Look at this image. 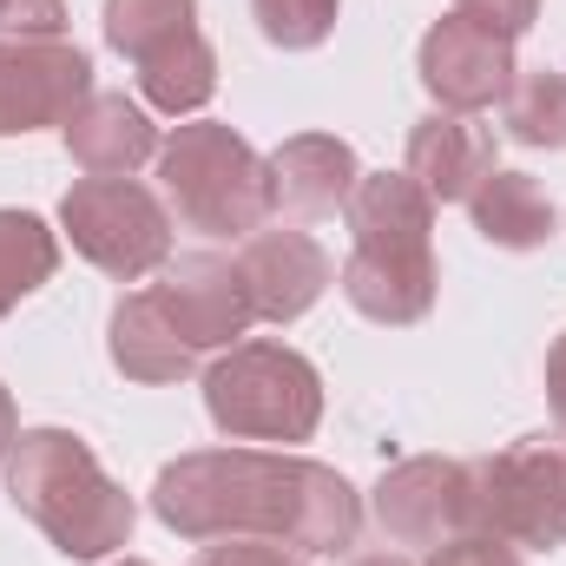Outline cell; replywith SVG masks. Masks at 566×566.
Returning a JSON list of instances; mask_svg holds the SVG:
<instances>
[{"mask_svg": "<svg viewBox=\"0 0 566 566\" xmlns=\"http://www.w3.org/2000/svg\"><path fill=\"white\" fill-rule=\"evenodd\" d=\"M468 218H474V231H481L494 251H541V244L560 231L554 198H547L527 171H501V165L474 185Z\"/></svg>", "mask_w": 566, "mask_h": 566, "instance_id": "18", "label": "cell"}, {"mask_svg": "<svg viewBox=\"0 0 566 566\" xmlns=\"http://www.w3.org/2000/svg\"><path fill=\"white\" fill-rule=\"evenodd\" d=\"M238 271L251 283L258 323H296L323 303V290L336 283L329 251L310 231H251L238 251Z\"/></svg>", "mask_w": 566, "mask_h": 566, "instance_id": "11", "label": "cell"}, {"mask_svg": "<svg viewBox=\"0 0 566 566\" xmlns=\"http://www.w3.org/2000/svg\"><path fill=\"white\" fill-rule=\"evenodd\" d=\"M191 566H303V554H290L277 541H218V547H205Z\"/></svg>", "mask_w": 566, "mask_h": 566, "instance_id": "27", "label": "cell"}, {"mask_svg": "<svg viewBox=\"0 0 566 566\" xmlns=\"http://www.w3.org/2000/svg\"><path fill=\"white\" fill-rule=\"evenodd\" d=\"M106 356L126 382H145V389H165V382H185L198 369V349L178 336V323L165 316L158 290H133L119 296L113 323H106Z\"/></svg>", "mask_w": 566, "mask_h": 566, "instance_id": "16", "label": "cell"}, {"mask_svg": "<svg viewBox=\"0 0 566 566\" xmlns=\"http://www.w3.org/2000/svg\"><path fill=\"white\" fill-rule=\"evenodd\" d=\"M205 416L231 441H310L323 422V376L303 349L251 336L205 369Z\"/></svg>", "mask_w": 566, "mask_h": 566, "instance_id": "4", "label": "cell"}, {"mask_svg": "<svg viewBox=\"0 0 566 566\" xmlns=\"http://www.w3.org/2000/svg\"><path fill=\"white\" fill-rule=\"evenodd\" d=\"M434 251H363L349 244L343 271H336V290L349 296L356 316L382 323V329H409L434 310Z\"/></svg>", "mask_w": 566, "mask_h": 566, "instance_id": "13", "label": "cell"}, {"mask_svg": "<svg viewBox=\"0 0 566 566\" xmlns=\"http://www.w3.org/2000/svg\"><path fill=\"white\" fill-rule=\"evenodd\" d=\"M501 126L514 145L566 151V66H541V73L514 80L501 99Z\"/></svg>", "mask_w": 566, "mask_h": 566, "instance_id": "22", "label": "cell"}, {"mask_svg": "<svg viewBox=\"0 0 566 566\" xmlns=\"http://www.w3.org/2000/svg\"><path fill=\"white\" fill-rule=\"evenodd\" d=\"M356 178H363V165H356L349 139H336V133H296L271 151V198L290 218H336L349 205Z\"/></svg>", "mask_w": 566, "mask_h": 566, "instance_id": "14", "label": "cell"}, {"mask_svg": "<svg viewBox=\"0 0 566 566\" xmlns=\"http://www.w3.org/2000/svg\"><path fill=\"white\" fill-rule=\"evenodd\" d=\"M474 527L507 541V547L560 554L566 547V441L560 434H521L501 454L474 461Z\"/></svg>", "mask_w": 566, "mask_h": 566, "instance_id": "5", "label": "cell"}, {"mask_svg": "<svg viewBox=\"0 0 566 566\" xmlns=\"http://www.w3.org/2000/svg\"><path fill=\"white\" fill-rule=\"evenodd\" d=\"M356 566H409V560H402V554H363Z\"/></svg>", "mask_w": 566, "mask_h": 566, "instance_id": "30", "label": "cell"}, {"mask_svg": "<svg viewBox=\"0 0 566 566\" xmlns=\"http://www.w3.org/2000/svg\"><path fill=\"white\" fill-rule=\"evenodd\" d=\"M198 33V0H106V46L133 66Z\"/></svg>", "mask_w": 566, "mask_h": 566, "instance_id": "21", "label": "cell"}, {"mask_svg": "<svg viewBox=\"0 0 566 566\" xmlns=\"http://www.w3.org/2000/svg\"><path fill=\"white\" fill-rule=\"evenodd\" d=\"M336 13H343V0H251L258 33H264L271 46H283V53L323 46V40L336 33Z\"/></svg>", "mask_w": 566, "mask_h": 566, "instance_id": "23", "label": "cell"}, {"mask_svg": "<svg viewBox=\"0 0 566 566\" xmlns=\"http://www.w3.org/2000/svg\"><path fill=\"white\" fill-rule=\"evenodd\" d=\"M133 73H139L145 106H151V113H171V119L205 113L211 93H218V53H211L205 33H191V40H178V46H165V53L139 60Z\"/></svg>", "mask_w": 566, "mask_h": 566, "instance_id": "19", "label": "cell"}, {"mask_svg": "<svg viewBox=\"0 0 566 566\" xmlns=\"http://www.w3.org/2000/svg\"><path fill=\"white\" fill-rule=\"evenodd\" d=\"M158 303L165 316L178 323V336L205 356V349H231L251 336L258 323V303H251V283L238 271V258H218V251H185L158 271Z\"/></svg>", "mask_w": 566, "mask_h": 566, "instance_id": "10", "label": "cell"}, {"mask_svg": "<svg viewBox=\"0 0 566 566\" xmlns=\"http://www.w3.org/2000/svg\"><path fill=\"white\" fill-rule=\"evenodd\" d=\"M428 566H521V554L494 534H454V541L428 547Z\"/></svg>", "mask_w": 566, "mask_h": 566, "instance_id": "24", "label": "cell"}, {"mask_svg": "<svg viewBox=\"0 0 566 566\" xmlns=\"http://www.w3.org/2000/svg\"><path fill=\"white\" fill-rule=\"evenodd\" d=\"M547 402H554V422L566 434V336L547 349Z\"/></svg>", "mask_w": 566, "mask_h": 566, "instance_id": "28", "label": "cell"}, {"mask_svg": "<svg viewBox=\"0 0 566 566\" xmlns=\"http://www.w3.org/2000/svg\"><path fill=\"white\" fill-rule=\"evenodd\" d=\"M158 185H165V205L178 211V224L198 238H251L277 211L271 158L218 119L171 126V139L158 145Z\"/></svg>", "mask_w": 566, "mask_h": 566, "instance_id": "3", "label": "cell"}, {"mask_svg": "<svg viewBox=\"0 0 566 566\" xmlns=\"http://www.w3.org/2000/svg\"><path fill=\"white\" fill-rule=\"evenodd\" d=\"M60 133H66V151H73V165L86 178H133L165 145L158 126H151V113L139 99H126V93H93Z\"/></svg>", "mask_w": 566, "mask_h": 566, "instance_id": "15", "label": "cell"}, {"mask_svg": "<svg viewBox=\"0 0 566 566\" xmlns=\"http://www.w3.org/2000/svg\"><path fill=\"white\" fill-rule=\"evenodd\" d=\"M454 13H468V20H481V27L521 40V33L541 20V0H454Z\"/></svg>", "mask_w": 566, "mask_h": 566, "instance_id": "26", "label": "cell"}, {"mask_svg": "<svg viewBox=\"0 0 566 566\" xmlns=\"http://www.w3.org/2000/svg\"><path fill=\"white\" fill-rule=\"evenodd\" d=\"M60 231L93 271L119 283H139L171 264V211L139 178H80L60 198Z\"/></svg>", "mask_w": 566, "mask_h": 566, "instance_id": "6", "label": "cell"}, {"mask_svg": "<svg viewBox=\"0 0 566 566\" xmlns=\"http://www.w3.org/2000/svg\"><path fill=\"white\" fill-rule=\"evenodd\" d=\"M151 514L178 541H277L290 554H343L363 534V494L290 448H198L158 468Z\"/></svg>", "mask_w": 566, "mask_h": 566, "instance_id": "1", "label": "cell"}, {"mask_svg": "<svg viewBox=\"0 0 566 566\" xmlns=\"http://www.w3.org/2000/svg\"><path fill=\"white\" fill-rule=\"evenodd\" d=\"M416 73L422 86L434 93L441 113H488L507 99L514 86V40L468 20V13H448L422 33V53H416Z\"/></svg>", "mask_w": 566, "mask_h": 566, "instance_id": "9", "label": "cell"}, {"mask_svg": "<svg viewBox=\"0 0 566 566\" xmlns=\"http://www.w3.org/2000/svg\"><path fill=\"white\" fill-rule=\"evenodd\" d=\"M60 271V238L33 211H0V316L20 310L40 283Z\"/></svg>", "mask_w": 566, "mask_h": 566, "instance_id": "20", "label": "cell"}, {"mask_svg": "<svg viewBox=\"0 0 566 566\" xmlns=\"http://www.w3.org/2000/svg\"><path fill=\"white\" fill-rule=\"evenodd\" d=\"M13 434H20V422H13V396L0 389V461H7V448H13Z\"/></svg>", "mask_w": 566, "mask_h": 566, "instance_id": "29", "label": "cell"}, {"mask_svg": "<svg viewBox=\"0 0 566 566\" xmlns=\"http://www.w3.org/2000/svg\"><path fill=\"white\" fill-rule=\"evenodd\" d=\"M93 99V60L73 40L0 33V139L66 126Z\"/></svg>", "mask_w": 566, "mask_h": 566, "instance_id": "8", "label": "cell"}, {"mask_svg": "<svg viewBox=\"0 0 566 566\" xmlns=\"http://www.w3.org/2000/svg\"><path fill=\"white\" fill-rule=\"evenodd\" d=\"M0 33L60 40L66 33V0H0Z\"/></svg>", "mask_w": 566, "mask_h": 566, "instance_id": "25", "label": "cell"}, {"mask_svg": "<svg viewBox=\"0 0 566 566\" xmlns=\"http://www.w3.org/2000/svg\"><path fill=\"white\" fill-rule=\"evenodd\" d=\"M376 527L396 547H441L454 534H481L474 527V461H448V454H409L396 468H382L376 481Z\"/></svg>", "mask_w": 566, "mask_h": 566, "instance_id": "7", "label": "cell"}, {"mask_svg": "<svg viewBox=\"0 0 566 566\" xmlns=\"http://www.w3.org/2000/svg\"><path fill=\"white\" fill-rule=\"evenodd\" d=\"M343 218L363 251H434V198L409 171H363Z\"/></svg>", "mask_w": 566, "mask_h": 566, "instance_id": "17", "label": "cell"}, {"mask_svg": "<svg viewBox=\"0 0 566 566\" xmlns=\"http://www.w3.org/2000/svg\"><path fill=\"white\" fill-rule=\"evenodd\" d=\"M119 566H145V560H119Z\"/></svg>", "mask_w": 566, "mask_h": 566, "instance_id": "31", "label": "cell"}, {"mask_svg": "<svg viewBox=\"0 0 566 566\" xmlns=\"http://www.w3.org/2000/svg\"><path fill=\"white\" fill-rule=\"evenodd\" d=\"M402 171L434 205H468L474 185L494 171V126H481L474 113H428L409 126Z\"/></svg>", "mask_w": 566, "mask_h": 566, "instance_id": "12", "label": "cell"}, {"mask_svg": "<svg viewBox=\"0 0 566 566\" xmlns=\"http://www.w3.org/2000/svg\"><path fill=\"white\" fill-rule=\"evenodd\" d=\"M7 501L66 554V560H106L133 541V494L99 468V454L73 428H20L7 461Z\"/></svg>", "mask_w": 566, "mask_h": 566, "instance_id": "2", "label": "cell"}]
</instances>
